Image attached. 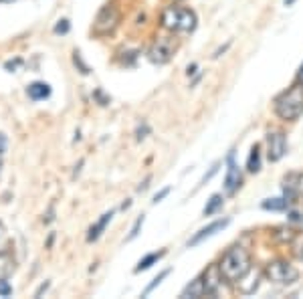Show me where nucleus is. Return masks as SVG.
<instances>
[{"label": "nucleus", "instance_id": "1a4fd4ad", "mask_svg": "<svg viewBox=\"0 0 303 299\" xmlns=\"http://www.w3.org/2000/svg\"><path fill=\"white\" fill-rule=\"evenodd\" d=\"M222 273H220V267L218 265H210L204 275H202V283H204V293L206 295H216L220 285H222Z\"/></svg>", "mask_w": 303, "mask_h": 299}, {"label": "nucleus", "instance_id": "cd10ccee", "mask_svg": "<svg viewBox=\"0 0 303 299\" xmlns=\"http://www.w3.org/2000/svg\"><path fill=\"white\" fill-rule=\"evenodd\" d=\"M4 152H6V136L0 134V158L4 156Z\"/></svg>", "mask_w": 303, "mask_h": 299}, {"label": "nucleus", "instance_id": "dca6fc26", "mask_svg": "<svg viewBox=\"0 0 303 299\" xmlns=\"http://www.w3.org/2000/svg\"><path fill=\"white\" fill-rule=\"evenodd\" d=\"M246 170L250 174H257L261 170V148L257 144L250 148V154H248V160H246Z\"/></svg>", "mask_w": 303, "mask_h": 299}, {"label": "nucleus", "instance_id": "2f4dec72", "mask_svg": "<svg viewBox=\"0 0 303 299\" xmlns=\"http://www.w3.org/2000/svg\"><path fill=\"white\" fill-rule=\"evenodd\" d=\"M20 63H22V61H20V59H16V61H14V63H12V61H10V63H6V65H4V67H6V69H16V67H18V65H20Z\"/></svg>", "mask_w": 303, "mask_h": 299}, {"label": "nucleus", "instance_id": "f257e3e1", "mask_svg": "<svg viewBox=\"0 0 303 299\" xmlns=\"http://www.w3.org/2000/svg\"><path fill=\"white\" fill-rule=\"evenodd\" d=\"M218 267H220V273H222V277L226 281L236 283L242 275H246L250 271V267H252L250 265V255L242 246H232L224 253V257L218 263Z\"/></svg>", "mask_w": 303, "mask_h": 299}, {"label": "nucleus", "instance_id": "393cba45", "mask_svg": "<svg viewBox=\"0 0 303 299\" xmlns=\"http://www.w3.org/2000/svg\"><path fill=\"white\" fill-rule=\"evenodd\" d=\"M144 216H140L138 220H136V224H134V228H132V232H130V236H128V240H134L138 234H140V228H142V224H144Z\"/></svg>", "mask_w": 303, "mask_h": 299}, {"label": "nucleus", "instance_id": "6e6552de", "mask_svg": "<svg viewBox=\"0 0 303 299\" xmlns=\"http://www.w3.org/2000/svg\"><path fill=\"white\" fill-rule=\"evenodd\" d=\"M283 192L287 200L303 196V172H291L283 178Z\"/></svg>", "mask_w": 303, "mask_h": 299}, {"label": "nucleus", "instance_id": "f3484780", "mask_svg": "<svg viewBox=\"0 0 303 299\" xmlns=\"http://www.w3.org/2000/svg\"><path fill=\"white\" fill-rule=\"evenodd\" d=\"M202 295H206V293H204V283H202V277L194 279V281L182 291V297H202Z\"/></svg>", "mask_w": 303, "mask_h": 299}, {"label": "nucleus", "instance_id": "c756f323", "mask_svg": "<svg viewBox=\"0 0 303 299\" xmlns=\"http://www.w3.org/2000/svg\"><path fill=\"white\" fill-rule=\"evenodd\" d=\"M136 134H138V140H144V136H142V134H148V126H140Z\"/></svg>", "mask_w": 303, "mask_h": 299}, {"label": "nucleus", "instance_id": "aec40b11", "mask_svg": "<svg viewBox=\"0 0 303 299\" xmlns=\"http://www.w3.org/2000/svg\"><path fill=\"white\" fill-rule=\"evenodd\" d=\"M222 204H224L222 194H212V196H210V200H208V202H206V206H204V210H202V214H204V216H210V214H214Z\"/></svg>", "mask_w": 303, "mask_h": 299}, {"label": "nucleus", "instance_id": "f704fd0d", "mask_svg": "<svg viewBox=\"0 0 303 299\" xmlns=\"http://www.w3.org/2000/svg\"><path fill=\"white\" fill-rule=\"evenodd\" d=\"M196 67H198L196 63H192V65H188V71H186V73H188V75H194V73H196Z\"/></svg>", "mask_w": 303, "mask_h": 299}, {"label": "nucleus", "instance_id": "20e7f679", "mask_svg": "<svg viewBox=\"0 0 303 299\" xmlns=\"http://www.w3.org/2000/svg\"><path fill=\"white\" fill-rule=\"evenodd\" d=\"M265 277L277 285H291L299 279V271L287 261H273L265 267Z\"/></svg>", "mask_w": 303, "mask_h": 299}, {"label": "nucleus", "instance_id": "e433bc0d", "mask_svg": "<svg viewBox=\"0 0 303 299\" xmlns=\"http://www.w3.org/2000/svg\"><path fill=\"white\" fill-rule=\"evenodd\" d=\"M0 2H12V0H0Z\"/></svg>", "mask_w": 303, "mask_h": 299}, {"label": "nucleus", "instance_id": "423d86ee", "mask_svg": "<svg viewBox=\"0 0 303 299\" xmlns=\"http://www.w3.org/2000/svg\"><path fill=\"white\" fill-rule=\"evenodd\" d=\"M120 24V10L118 6L114 4H108L99 10L95 22H93V32L99 34V36H106V34H112Z\"/></svg>", "mask_w": 303, "mask_h": 299}, {"label": "nucleus", "instance_id": "4be33fe9", "mask_svg": "<svg viewBox=\"0 0 303 299\" xmlns=\"http://www.w3.org/2000/svg\"><path fill=\"white\" fill-rule=\"evenodd\" d=\"M168 275H170V269H164V271H162V273H160V275H158V277H156L154 281H152V283H150V285L146 287V291H144V295H150V293H152V291H154V289H156V287H158V285H160V283H162V281H164V279H166Z\"/></svg>", "mask_w": 303, "mask_h": 299}, {"label": "nucleus", "instance_id": "f03ea898", "mask_svg": "<svg viewBox=\"0 0 303 299\" xmlns=\"http://www.w3.org/2000/svg\"><path fill=\"white\" fill-rule=\"evenodd\" d=\"M275 114L285 122H295L303 114V85L297 83L275 99Z\"/></svg>", "mask_w": 303, "mask_h": 299}, {"label": "nucleus", "instance_id": "0eeeda50", "mask_svg": "<svg viewBox=\"0 0 303 299\" xmlns=\"http://www.w3.org/2000/svg\"><path fill=\"white\" fill-rule=\"evenodd\" d=\"M287 152V140L283 132H269L267 134V156L271 162H279Z\"/></svg>", "mask_w": 303, "mask_h": 299}, {"label": "nucleus", "instance_id": "f8f14e48", "mask_svg": "<svg viewBox=\"0 0 303 299\" xmlns=\"http://www.w3.org/2000/svg\"><path fill=\"white\" fill-rule=\"evenodd\" d=\"M240 182H242L240 168L234 164V160H232V156H230V158H228V168H226V178H224V190H226V194H234V192L238 190Z\"/></svg>", "mask_w": 303, "mask_h": 299}, {"label": "nucleus", "instance_id": "9d476101", "mask_svg": "<svg viewBox=\"0 0 303 299\" xmlns=\"http://www.w3.org/2000/svg\"><path fill=\"white\" fill-rule=\"evenodd\" d=\"M230 224V218H222V220H214L212 224H208V226H204V228H200L190 240H188V246H196V244H200L202 240H206V238H210V236H214L218 230H222V228H226Z\"/></svg>", "mask_w": 303, "mask_h": 299}, {"label": "nucleus", "instance_id": "9b49d317", "mask_svg": "<svg viewBox=\"0 0 303 299\" xmlns=\"http://www.w3.org/2000/svg\"><path fill=\"white\" fill-rule=\"evenodd\" d=\"M259 279H261V273L250 267V271L236 281L238 293H242V295H252V293L257 291V287H259Z\"/></svg>", "mask_w": 303, "mask_h": 299}, {"label": "nucleus", "instance_id": "ddd939ff", "mask_svg": "<svg viewBox=\"0 0 303 299\" xmlns=\"http://www.w3.org/2000/svg\"><path fill=\"white\" fill-rule=\"evenodd\" d=\"M114 218V210H110V212H106L104 216H101L91 228H89V234H87V240L89 242H93V240H97L99 236H101V232H104L106 230V226H108V222Z\"/></svg>", "mask_w": 303, "mask_h": 299}, {"label": "nucleus", "instance_id": "c85d7f7f", "mask_svg": "<svg viewBox=\"0 0 303 299\" xmlns=\"http://www.w3.org/2000/svg\"><path fill=\"white\" fill-rule=\"evenodd\" d=\"M6 242V230L2 226V222H0V244H4Z\"/></svg>", "mask_w": 303, "mask_h": 299}, {"label": "nucleus", "instance_id": "39448f33", "mask_svg": "<svg viewBox=\"0 0 303 299\" xmlns=\"http://www.w3.org/2000/svg\"><path fill=\"white\" fill-rule=\"evenodd\" d=\"M176 51V42L170 36H158L148 48V59L154 65H166Z\"/></svg>", "mask_w": 303, "mask_h": 299}, {"label": "nucleus", "instance_id": "5701e85b", "mask_svg": "<svg viewBox=\"0 0 303 299\" xmlns=\"http://www.w3.org/2000/svg\"><path fill=\"white\" fill-rule=\"evenodd\" d=\"M69 28H71V24H69L67 18H63V20H59V22L55 24V32H57V34H67Z\"/></svg>", "mask_w": 303, "mask_h": 299}, {"label": "nucleus", "instance_id": "473e14b6", "mask_svg": "<svg viewBox=\"0 0 303 299\" xmlns=\"http://www.w3.org/2000/svg\"><path fill=\"white\" fill-rule=\"evenodd\" d=\"M228 46H230V42H226V44H224V46H222V48H218V51H216V53H214V57H220V55H222V53H224V51H226V48H228Z\"/></svg>", "mask_w": 303, "mask_h": 299}, {"label": "nucleus", "instance_id": "a878e982", "mask_svg": "<svg viewBox=\"0 0 303 299\" xmlns=\"http://www.w3.org/2000/svg\"><path fill=\"white\" fill-rule=\"evenodd\" d=\"M218 168H220V162H216V164H214V166L208 170V174H204V176H202V180H200V186H202V184H206V182H208V180H210V178H212V176L218 172Z\"/></svg>", "mask_w": 303, "mask_h": 299}, {"label": "nucleus", "instance_id": "a211bd4d", "mask_svg": "<svg viewBox=\"0 0 303 299\" xmlns=\"http://www.w3.org/2000/svg\"><path fill=\"white\" fill-rule=\"evenodd\" d=\"M164 257V251H160V253H150V255H146L140 263H138V267H136V273H142V271H148L154 263H158L160 259Z\"/></svg>", "mask_w": 303, "mask_h": 299}, {"label": "nucleus", "instance_id": "c9c22d12", "mask_svg": "<svg viewBox=\"0 0 303 299\" xmlns=\"http://www.w3.org/2000/svg\"><path fill=\"white\" fill-rule=\"evenodd\" d=\"M293 2H295V0H285V6H291Z\"/></svg>", "mask_w": 303, "mask_h": 299}, {"label": "nucleus", "instance_id": "bb28decb", "mask_svg": "<svg viewBox=\"0 0 303 299\" xmlns=\"http://www.w3.org/2000/svg\"><path fill=\"white\" fill-rule=\"evenodd\" d=\"M168 194H170V188H164V190H160V192H158V194L154 196V200H152V202H154V204H156V202H160L162 198H166Z\"/></svg>", "mask_w": 303, "mask_h": 299}, {"label": "nucleus", "instance_id": "7ed1b4c3", "mask_svg": "<svg viewBox=\"0 0 303 299\" xmlns=\"http://www.w3.org/2000/svg\"><path fill=\"white\" fill-rule=\"evenodd\" d=\"M196 12L190 8L182 6H170L162 14V26L170 32H180V34H190L196 28Z\"/></svg>", "mask_w": 303, "mask_h": 299}, {"label": "nucleus", "instance_id": "412c9836", "mask_svg": "<svg viewBox=\"0 0 303 299\" xmlns=\"http://www.w3.org/2000/svg\"><path fill=\"white\" fill-rule=\"evenodd\" d=\"M275 238H277L279 242H291V240L295 238V232H293L291 228H285V226H283V228H277V230H275Z\"/></svg>", "mask_w": 303, "mask_h": 299}, {"label": "nucleus", "instance_id": "6ab92c4d", "mask_svg": "<svg viewBox=\"0 0 303 299\" xmlns=\"http://www.w3.org/2000/svg\"><path fill=\"white\" fill-rule=\"evenodd\" d=\"M265 210H287L289 206V200L283 196V198H267V200H263L261 204Z\"/></svg>", "mask_w": 303, "mask_h": 299}, {"label": "nucleus", "instance_id": "2eb2a0df", "mask_svg": "<svg viewBox=\"0 0 303 299\" xmlns=\"http://www.w3.org/2000/svg\"><path fill=\"white\" fill-rule=\"evenodd\" d=\"M16 271V263L10 255L0 253V279H8Z\"/></svg>", "mask_w": 303, "mask_h": 299}, {"label": "nucleus", "instance_id": "b1692460", "mask_svg": "<svg viewBox=\"0 0 303 299\" xmlns=\"http://www.w3.org/2000/svg\"><path fill=\"white\" fill-rule=\"evenodd\" d=\"M12 293V287L6 279H0V297H8Z\"/></svg>", "mask_w": 303, "mask_h": 299}, {"label": "nucleus", "instance_id": "4468645a", "mask_svg": "<svg viewBox=\"0 0 303 299\" xmlns=\"http://www.w3.org/2000/svg\"><path fill=\"white\" fill-rule=\"evenodd\" d=\"M26 93H28L30 99H34V102H40V99H46L50 95V87L42 81H34L26 87Z\"/></svg>", "mask_w": 303, "mask_h": 299}, {"label": "nucleus", "instance_id": "7c9ffc66", "mask_svg": "<svg viewBox=\"0 0 303 299\" xmlns=\"http://www.w3.org/2000/svg\"><path fill=\"white\" fill-rule=\"evenodd\" d=\"M46 289H48V283H42V285H40V287L36 289V293H34V297H40V295H42V293H44Z\"/></svg>", "mask_w": 303, "mask_h": 299}, {"label": "nucleus", "instance_id": "72a5a7b5", "mask_svg": "<svg viewBox=\"0 0 303 299\" xmlns=\"http://www.w3.org/2000/svg\"><path fill=\"white\" fill-rule=\"evenodd\" d=\"M297 83H301L303 85V65L299 67V71H297Z\"/></svg>", "mask_w": 303, "mask_h": 299}]
</instances>
